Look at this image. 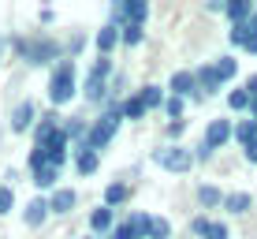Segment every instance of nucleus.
I'll list each match as a JSON object with an SVG mask.
<instances>
[{
    "instance_id": "dca6fc26",
    "label": "nucleus",
    "mask_w": 257,
    "mask_h": 239,
    "mask_svg": "<svg viewBox=\"0 0 257 239\" xmlns=\"http://www.w3.org/2000/svg\"><path fill=\"white\" fill-rule=\"evenodd\" d=\"M45 217H49V202L45 198H34L30 206H26V224H30V228H38Z\"/></svg>"
},
{
    "instance_id": "412c9836",
    "label": "nucleus",
    "mask_w": 257,
    "mask_h": 239,
    "mask_svg": "<svg viewBox=\"0 0 257 239\" xmlns=\"http://www.w3.org/2000/svg\"><path fill=\"white\" fill-rule=\"evenodd\" d=\"M235 138H238L242 149H246V146L257 138V123H253V120H238V123H235Z\"/></svg>"
},
{
    "instance_id": "a211bd4d",
    "label": "nucleus",
    "mask_w": 257,
    "mask_h": 239,
    "mask_svg": "<svg viewBox=\"0 0 257 239\" xmlns=\"http://www.w3.org/2000/svg\"><path fill=\"white\" fill-rule=\"evenodd\" d=\"M119 109H123V120H142V116H146V101H142V94L127 97Z\"/></svg>"
},
{
    "instance_id": "f03ea898",
    "label": "nucleus",
    "mask_w": 257,
    "mask_h": 239,
    "mask_svg": "<svg viewBox=\"0 0 257 239\" xmlns=\"http://www.w3.org/2000/svg\"><path fill=\"white\" fill-rule=\"evenodd\" d=\"M71 97H75V60H60L52 78H49V101L67 105Z\"/></svg>"
},
{
    "instance_id": "bb28decb",
    "label": "nucleus",
    "mask_w": 257,
    "mask_h": 239,
    "mask_svg": "<svg viewBox=\"0 0 257 239\" xmlns=\"http://www.w3.org/2000/svg\"><path fill=\"white\" fill-rule=\"evenodd\" d=\"M227 105H231V112L250 109V94H246V86H242V90H231V94H227Z\"/></svg>"
},
{
    "instance_id": "cd10ccee",
    "label": "nucleus",
    "mask_w": 257,
    "mask_h": 239,
    "mask_svg": "<svg viewBox=\"0 0 257 239\" xmlns=\"http://www.w3.org/2000/svg\"><path fill=\"white\" fill-rule=\"evenodd\" d=\"M131 224L138 228V235H142V239H149V228H153V217H149V213H135V217H131Z\"/></svg>"
},
{
    "instance_id": "9b49d317",
    "label": "nucleus",
    "mask_w": 257,
    "mask_h": 239,
    "mask_svg": "<svg viewBox=\"0 0 257 239\" xmlns=\"http://www.w3.org/2000/svg\"><path fill=\"white\" fill-rule=\"evenodd\" d=\"M34 116H38V109H34V101H19L12 112V131H26L34 127Z\"/></svg>"
},
{
    "instance_id": "4468645a",
    "label": "nucleus",
    "mask_w": 257,
    "mask_h": 239,
    "mask_svg": "<svg viewBox=\"0 0 257 239\" xmlns=\"http://www.w3.org/2000/svg\"><path fill=\"white\" fill-rule=\"evenodd\" d=\"M253 206V198L246 191H235V194H224V209L227 213H246V209Z\"/></svg>"
},
{
    "instance_id": "72a5a7b5",
    "label": "nucleus",
    "mask_w": 257,
    "mask_h": 239,
    "mask_svg": "<svg viewBox=\"0 0 257 239\" xmlns=\"http://www.w3.org/2000/svg\"><path fill=\"white\" fill-rule=\"evenodd\" d=\"M194 157H198V161H209V157H212V149H209L205 142H198V153H194Z\"/></svg>"
},
{
    "instance_id": "5701e85b",
    "label": "nucleus",
    "mask_w": 257,
    "mask_h": 239,
    "mask_svg": "<svg viewBox=\"0 0 257 239\" xmlns=\"http://www.w3.org/2000/svg\"><path fill=\"white\" fill-rule=\"evenodd\" d=\"M127 198V187H123V183H108V187H104V206H119V202Z\"/></svg>"
},
{
    "instance_id": "ddd939ff",
    "label": "nucleus",
    "mask_w": 257,
    "mask_h": 239,
    "mask_svg": "<svg viewBox=\"0 0 257 239\" xmlns=\"http://www.w3.org/2000/svg\"><path fill=\"white\" fill-rule=\"evenodd\" d=\"M90 228H93V232H108V228H116V209H108V206L93 209V217H90Z\"/></svg>"
},
{
    "instance_id": "f3484780",
    "label": "nucleus",
    "mask_w": 257,
    "mask_h": 239,
    "mask_svg": "<svg viewBox=\"0 0 257 239\" xmlns=\"http://www.w3.org/2000/svg\"><path fill=\"white\" fill-rule=\"evenodd\" d=\"M116 41H119V26H104V30L97 34V49H101V56H108V52L116 49Z\"/></svg>"
},
{
    "instance_id": "2eb2a0df",
    "label": "nucleus",
    "mask_w": 257,
    "mask_h": 239,
    "mask_svg": "<svg viewBox=\"0 0 257 239\" xmlns=\"http://www.w3.org/2000/svg\"><path fill=\"white\" fill-rule=\"evenodd\" d=\"M56 180H60V168L56 165H41V168H34V183L38 187H56Z\"/></svg>"
},
{
    "instance_id": "473e14b6",
    "label": "nucleus",
    "mask_w": 257,
    "mask_h": 239,
    "mask_svg": "<svg viewBox=\"0 0 257 239\" xmlns=\"http://www.w3.org/2000/svg\"><path fill=\"white\" fill-rule=\"evenodd\" d=\"M12 202H15L12 187H0V213H8V209H12Z\"/></svg>"
},
{
    "instance_id": "39448f33",
    "label": "nucleus",
    "mask_w": 257,
    "mask_h": 239,
    "mask_svg": "<svg viewBox=\"0 0 257 239\" xmlns=\"http://www.w3.org/2000/svg\"><path fill=\"white\" fill-rule=\"evenodd\" d=\"M112 75V60L108 56H97L93 67L86 71V101H101L104 97V83H108Z\"/></svg>"
},
{
    "instance_id": "6ab92c4d",
    "label": "nucleus",
    "mask_w": 257,
    "mask_h": 239,
    "mask_svg": "<svg viewBox=\"0 0 257 239\" xmlns=\"http://www.w3.org/2000/svg\"><path fill=\"white\" fill-rule=\"evenodd\" d=\"M97 165H101V161H97L93 149H82V146H78V157H75V168H78V172L90 176V172H97Z\"/></svg>"
},
{
    "instance_id": "4be33fe9",
    "label": "nucleus",
    "mask_w": 257,
    "mask_h": 239,
    "mask_svg": "<svg viewBox=\"0 0 257 239\" xmlns=\"http://www.w3.org/2000/svg\"><path fill=\"white\" fill-rule=\"evenodd\" d=\"M212 67H216L220 83H227V78H235V71H238V60H235V56H220V60H216Z\"/></svg>"
},
{
    "instance_id": "c756f323",
    "label": "nucleus",
    "mask_w": 257,
    "mask_h": 239,
    "mask_svg": "<svg viewBox=\"0 0 257 239\" xmlns=\"http://www.w3.org/2000/svg\"><path fill=\"white\" fill-rule=\"evenodd\" d=\"M164 112H168V116H172V123H175V120L183 116V97H168V101H164Z\"/></svg>"
},
{
    "instance_id": "b1692460",
    "label": "nucleus",
    "mask_w": 257,
    "mask_h": 239,
    "mask_svg": "<svg viewBox=\"0 0 257 239\" xmlns=\"http://www.w3.org/2000/svg\"><path fill=\"white\" fill-rule=\"evenodd\" d=\"M64 135L67 138H82V142H86L90 127H86V120H64Z\"/></svg>"
},
{
    "instance_id": "1a4fd4ad",
    "label": "nucleus",
    "mask_w": 257,
    "mask_h": 239,
    "mask_svg": "<svg viewBox=\"0 0 257 239\" xmlns=\"http://www.w3.org/2000/svg\"><path fill=\"white\" fill-rule=\"evenodd\" d=\"M194 78H198V94L201 97H209V94L220 90V75H216V67H212V64H201L198 71H194Z\"/></svg>"
},
{
    "instance_id": "4c0bfd02",
    "label": "nucleus",
    "mask_w": 257,
    "mask_h": 239,
    "mask_svg": "<svg viewBox=\"0 0 257 239\" xmlns=\"http://www.w3.org/2000/svg\"><path fill=\"white\" fill-rule=\"evenodd\" d=\"M246 26H250V38H257V12L250 15V23H246Z\"/></svg>"
},
{
    "instance_id": "e433bc0d",
    "label": "nucleus",
    "mask_w": 257,
    "mask_h": 239,
    "mask_svg": "<svg viewBox=\"0 0 257 239\" xmlns=\"http://www.w3.org/2000/svg\"><path fill=\"white\" fill-rule=\"evenodd\" d=\"M168 135H172V138H179V135H183V120H175V123H168Z\"/></svg>"
},
{
    "instance_id": "c9c22d12",
    "label": "nucleus",
    "mask_w": 257,
    "mask_h": 239,
    "mask_svg": "<svg viewBox=\"0 0 257 239\" xmlns=\"http://www.w3.org/2000/svg\"><path fill=\"white\" fill-rule=\"evenodd\" d=\"M246 161H250V165H257V138H253L250 146H246Z\"/></svg>"
},
{
    "instance_id": "f704fd0d",
    "label": "nucleus",
    "mask_w": 257,
    "mask_h": 239,
    "mask_svg": "<svg viewBox=\"0 0 257 239\" xmlns=\"http://www.w3.org/2000/svg\"><path fill=\"white\" fill-rule=\"evenodd\" d=\"M246 94H250V101L257 97V75H250V78H246Z\"/></svg>"
},
{
    "instance_id": "6e6552de",
    "label": "nucleus",
    "mask_w": 257,
    "mask_h": 239,
    "mask_svg": "<svg viewBox=\"0 0 257 239\" xmlns=\"http://www.w3.org/2000/svg\"><path fill=\"white\" fill-rule=\"evenodd\" d=\"M168 86H172V97H183V101H187L190 94H198V78H194V71H175Z\"/></svg>"
},
{
    "instance_id": "a19ab883",
    "label": "nucleus",
    "mask_w": 257,
    "mask_h": 239,
    "mask_svg": "<svg viewBox=\"0 0 257 239\" xmlns=\"http://www.w3.org/2000/svg\"><path fill=\"white\" fill-rule=\"evenodd\" d=\"M4 49H8V38H0V52H4Z\"/></svg>"
},
{
    "instance_id": "58836bf2",
    "label": "nucleus",
    "mask_w": 257,
    "mask_h": 239,
    "mask_svg": "<svg viewBox=\"0 0 257 239\" xmlns=\"http://www.w3.org/2000/svg\"><path fill=\"white\" fill-rule=\"evenodd\" d=\"M246 52H253V56H257V38H250V41H246Z\"/></svg>"
},
{
    "instance_id": "aec40b11",
    "label": "nucleus",
    "mask_w": 257,
    "mask_h": 239,
    "mask_svg": "<svg viewBox=\"0 0 257 239\" xmlns=\"http://www.w3.org/2000/svg\"><path fill=\"white\" fill-rule=\"evenodd\" d=\"M198 202L205 209H212V206H224V194H220L216 187H209V183H201V187H198Z\"/></svg>"
},
{
    "instance_id": "0eeeda50",
    "label": "nucleus",
    "mask_w": 257,
    "mask_h": 239,
    "mask_svg": "<svg viewBox=\"0 0 257 239\" xmlns=\"http://www.w3.org/2000/svg\"><path fill=\"white\" fill-rule=\"evenodd\" d=\"M227 138H235V123L231 120H212L205 127V138H201V142H205L209 149H220Z\"/></svg>"
},
{
    "instance_id": "f257e3e1",
    "label": "nucleus",
    "mask_w": 257,
    "mask_h": 239,
    "mask_svg": "<svg viewBox=\"0 0 257 239\" xmlns=\"http://www.w3.org/2000/svg\"><path fill=\"white\" fill-rule=\"evenodd\" d=\"M119 120H123V109H119V101H108V112H104L101 120L90 127V135H86V142H82V149H104L108 146V138L116 135V127H119Z\"/></svg>"
},
{
    "instance_id": "c85d7f7f",
    "label": "nucleus",
    "mask_w": 257,
    "mask_h": 239,
    "mask_svg": "<svg viewBox=\"0 0 257 239\" xmlns=\"http://www.w3.org/2000/svg\"><path fill=\"white\" fill-rule=\"evenodd\" d=\"M119 41H123V45H138V41H142V26H123Z\"/></svg>"
},
{
    "instance_id": "20e7f679",
    "label": "nucleus",
    "mask_w": 257,
    "mask_h": 239,
    "mask_svg": "<svg viewBox=\"0 0 257 239\" xmlns=\"http://www.w3.org/2000/svg\"><path fill=\"white\" fill-rule=\"evenodd\" d=\"M149 15V4L146 0H119L116 8H112V26H142Z\"/></svg>"
},
{
    "instance_id": "423d86ee",
    "label": "nucleus",
    "mask_w": 257,
    "mask_h": 239,
    "mask_svg": "<svg viewBox=\"0 0 257 239\" xmlns=\"http://www.w3.org/2000/svg\"><path fill=\"white\" fill-rule=\"evenodd\" d=\"M157 165L168 168V172H187V168L194 165V157L183 146H168V149H157Z\"/></svg>"
},
{
    "instance_id": "9d476101",
    "label": "nucleus",
    "mask_w": 257,
    "mask_h": 239,
    "mask_svg": "<svg viewBox=\"0 0 257 239\" xmlns=\"http://www.w3.org/2000/svg\"><path fill=\"white\" fill-rule=\"evenodd\" d=\"M75 202H78V194L71 187H56L49 198V213H67V209H75Z\"/></svg>"
},
{
    "instance_id": "ea45409f",
    "label": "nucleus",
    "mask_w": 257,
    "mask_h": 239,
    "mask_svg": "<svg viewBox=\"0 0 257 239\" xmlns=\"http://www.w3.org/2000/svg\"><path fill=\"white\" fill-rule=\"evenodd\" d=\"M250 112H253V120H257V97H253V101H250Z\"/></svg>"
},
{
    "instance_id": "393cba45",
    "label": "nucleus",
    "mask_w": 257,
    "mask_h": 239,
    "mask_svg": "<svg viewBox=\"0 0 257 239\" xmlns=\"http://www.w3.org/2000/svg\"><path fill=\"white\" fill-rule=\"evenodd\" d=\"M142 101H146V109H157V105H164L168 97H164L161 86H146V90H142Z\"/></svg>"
},
{
    "instance_id": "7ed1b4c3",
    "label": "nucleus",
    "mask_w": 257,
    "mask_h": 239,
    "mask_svg": "<svg viewBox=\"0 0 257 239\" xmlns=\"http://www.w3.org/2000/svg\"><path fill=\"white\" fill-rule=\"evenodd\" d=\"M19 52L23 60H30V64H49V60L60 56V41L56 38H30V41H19Z\"/></svg>"
},
{
    "instance_id": "f8f14e48",
    "label": "nucleus",
    "mask_w": 257,
    "mask_h": 239,
    "mask_svg": "<svg viewBox=\"0 0 257 239\" xmlns=\"http://www.w3.org/2000/svg\"><path fill=\"white\" fill-rule=\"evenodd\" d=\"M224 12H227V19L235 23H250V15H253V4L250 0H231V4H224Z\"/></svg>"
},
{
    "instance_id": "a878e982",
    "label": "nucleus",
    "mask_w": 257,
    "mask_h": 239,
    "mask_svg": "<svg viewBox=\"0 0 257 239\" xmlns=\"http://www.w3.org/2000/svg\"><path fill=\"white\" fill-rule=\"evenodd\" d=\"M227 38H231V45H235V49H246V41H250V26H246V23H235Z\"/></svg>"
},
{
    "instance_id": "7c9ffc66",
    "label": "nucleus",
    "mask_w": 257,
    "mask_h": 239,
    "mask_svg": "<svg viewBox=\"0 0 257 239\" xmlns=\"http://www.w3.org/2000/svg\"><path fill=\"white\" fill-rule=\"evenodd\" d=\"M209 224H212V220H209V217H194V224H190V232H194V235H201V239H205V235H209Z\"/></svg>"
},
{
    "instance_id": "2f4dec72",
    "label": "nucleus",
    "mask_w": 257,
    "mask_h": 239,
    "mask_svg": "<svg viewBox=\"0 0 257 239\" xmlns=\"http://www.w3.org/2000/svg\"><path fill=\"white\" fill-rule=\"evenodd\" d=\"M205 239H227V224H224V220H212Z\"/></svg>"
}]
</instances>
